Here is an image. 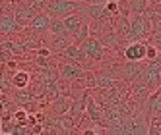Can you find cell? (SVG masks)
<instances>
[{"instance_id":"25","label":"cell","mask_w":161,"mask_h":135,"mask_svg":"<svg viewBox=\"0 0 161 135\" xmlns=\"http://www.w3.org/2000/svg\"><path fill=\"white\" fill-rule=\"evenodd\" d=\"M12 135H27V126H16Z\"/></svg>"},{"instance_id":"14","label":"cell","mask_w":161,"mask_h":135,"mask_svg":"<svg viewBox=\"0 0 161 135\" xmlns=\"http://www.w3.org/2000/svg\"><path fill=\"white\" fill-rule=\"evenodd\" d=\"M70 100H68L66 97H56L53 100V104H51V110L54 112V114H58V116H64L68 110H70Z\"/></svg>"},{"instance_id":"21","label":"cell","mask_w":161,"mask_h":135,"mask_svg":"<svg viewBox=\"0 0 161 135\" xmlns=\"http://www.w3.org/2000/svg\"><path fill=\"white\" fill-rule=\"evenodd\" d=\"M47 4H49V0H29V8H33L37 14H41L47 8Z\"/></svg>"},{"instance_id":"9","label":"cell","mask_w":161,"mask_h":135,"mask_svg":"<svg viewBox=\"0 0 161 135\" xmlns=\"http://www.w3.org/2000/svg\"><path fill=\"white\" fill-rule=\"evenodd\" d=\"M86 18H84V14L82 12H78V14H72V16H68V18H64L62 19V23H64V29H66V33H68V35H74V33L80 29V27H82L84 23H86Z\"/></svg>"},{"instance_id":"2","label":"cell","mask_w":161,"mask_h":135,"mask_svg":"<svg viewBox=\"0 0 161 135\" xmlns=\"http://www.w3.org/2000/svg\"><path fill=\"white\" fill-rule=\"evenodd\" d=\"M80 48H82V52L86 54V58L91 64H93V62H103L105 52H107V48L103 47V42L97 37H87V41H84V44Z\"/></svg>"},{"instance_id":"3","label":"cell","mask_w":161,"mask_h":135,"mask_svg":"<svg viewBox=\"0 0 161 135\" xmlns=\"http://www.w3.org/2000/svg\"><path fill=\"white\" fill-rule=\"evenodd\" d=\"M93 75H95V89H99V91H111L117 85V79H119V75L113 73L109 66L93 72Z\"/></svg>"},{"instance_id":"22","label":"cell","mask_w":161,"mask_h":135,"mask_svg":"<svg viewBox=\"0 0 161 135\" xmlns=\"http://www.w3.org/2000/svg\"><path fill=\"white\" fill-rule=\"evenodd\" d=\"M84 81H86V89H95V75H93V72L84 73Z\"/></svg>"},{"instance_id":"15","label":"cell","mask_w":161,"mask_h":135,"mask_svg":"<svg viewBox=\"0 0 161 135\" xmlns=\"http://www.w3.org/2000/svg\"><path fill=\"white\" fill-rule=\"evenodd\" d=\"M87 37H89V21H86V23L72 35V44H76V47H82L84 41H87Z\"/></svg>"},{"instance_id":"11","label":"cell","mask_w":161,"mask_h":135,"mask_svg":"<svg viewBox=\"0 0 161 135\" xmlns=\"http://www.w3.org/2000/svg\"><path fill=\"white\" fill-rule=\"evenodd\" d=\"M49 42V48L54 52H62L64 48H68L72 44V37L70 35H51V41H47Z\"/></svg>"},{"instance_id":"28","label":"cell","mask_w":161,"mask_h":135,"mask_svg":"<svg viewBox=\"0 0 161 135\" xmlns=\"http://www.w3.org/2000/svg\"><path fill=\"white\" fill-rule=\"evenodd\" d=\"M159 81H161V68H159Z\"/></svg>"},{"instance_id":"4","label":"cell","mask_w":161,"mask_h":135,"mask_svg":"<svg viewBox=\"0 0 161 135\" xmlns=\"http://www.w3.org/2000/svg\"><path fill=\"white\" fill-rule=\"evenodd\" d=\"M21 29L18 27L16 19H14V12L8 14H0V37H8L12 39L16 33H19Z\"/></svg>"},{"instance_id":"18","label":"cell","mask_w":161,"mask_h":135,"mask_svg":"<svg viewBox=\"0 0 161 135\" xmlns=\"http://www.w3.org/2000/svg\"><path fill=\"white\" fill-rule=\"evenodd\" d=\"M14 123L16 126H27V120H29V112L25 110V108H19V110H16L14 112Z\"/></svg>"},{"instance_id":"32","label":"cell","mask_w":161,"mask_h":135,"mask_svg":"<svg viewBox=\"0 0 161 135\" xmlns=\"http://www.w3.org/2000/svg\"><path fill=\"white\" fill-rule=\"evenodd\" d=\"M0 135H4V133H0Z\"/></svg>"},{"instance_id":"6","label":"cell","mask_w":161,"mask_h":135,"mask_svg":"<svg viewBox=\"0 0 161 135\" xmlns=\"http://www.w3.org/2000/svg\"><path fill=\"white\" fill-rule=\"evenodd\" d=\"M126 62H146V42H128L124 47Z\"/></svg>"},{"instance_id":"8","label":"cell","mask_w":161,"mask_h":135,"mask_svg":"<svg viewBox=\"0 0 161 135\" xmlns=\"http://www.w3.org/2000/svg\"><path fill=\"white\" fill-rule=\"evenodd\" d=\"M84 73H86V70H84L82 66L74 64V62L64 60V62L60 64V75L64 77L66 81H76V79H82Z\"/></svg>"},{"instance_id":"17","label":"cell","mask_w":161,"mask_h":135,"mask_svg":"<svg viewBox=\"0 0 161 135\" xmlns=\"http://www.w3.org/2000/svg\"><path fill=\"white\" fill-rule=\"evenodd\" d=\"M49 33H51V35H68V33H66V29H64L62 19H53V18H51Z\"/></svg>"},{"instance_id":"7","label":"cell","mask_w":161,"mask_h":135,"mask_svg":"<svg viewBox=\"0 0 161 135\" xmlns=\"http://www.w3.org/2000/svg\"><path fill=\"white\" fill-rule=\"evenodd\" d=\"M49 25H51V18L45 12H41V14H37L35 18L31 19V23H29L27 29L33 33V35L43 37V35H47V33H49Z\"/></svg>"},{"instance_id":"27","label":"cell","mask_w":161,"mask_h":135,"mask_svg":"<svg viewBox=\"0 0 161 135\" xmlns=\"http://www.w3.org/2000/svg\"><path fill=\"white\" fill-rule=\"evenodd\" d=\"M68 2H82V0H68Z\"/></svg>"},{"instance_id":"19","label":"cell","mask_w":161,"mask_h":135,"mask_svg":"<svg viewBox=\"0 0 161 135\" xmlns=\"http://www.w3.org/2000/svg\"><path fill=\"white\" fill-rule=\"evenodd\" d=\"M117 6H119V12H117L119 18H124V19H130V18H132L130 6H128V2H126V0H119Z\"/></svg>"},{"instance_id":"30","label":"cell","mask_w":161,"mask_h":135,"mask_svg":"<svg viewBox=\"0 0 161 135\" xmlns=\"http://www.w3.org/2000/svg\"><path fill=\"white\" fill-rule=\"evenodd\" d=\"M105 135H113V133H105Z\"/></svg>"},{"instance_id":"26","label":"cell","mask_w":161,"mask_h":135,"mask_svg":"<svg viewBox=\"0 0 161 135\" xmlns=\"http://www.w3.org/2000/svg\"><path fill=\"white\" fill-rule=\"evenodd\" d=\"M149 2H152V4H157V2H161V0H149Z\"/></svg>"},{"instance_id":"31","label":"cell","mask_w":161,"mask_h":135,"mask_svg":"<svg viewBox=\"0 0 161 135\" xmlns=\"http://www.w3.org/2000/svg\"><path fill=\"white\" fill-rule=\"evenodd\" d=\"M0 133H2V128H0Z\"/></svg>"},{"instance_id":"13","label":"cell","mask_w":161,"mask_h":135,"mask_svg":"<svg viewBox=\"0 0 161 135\" xmlns=\"http://www.w3.org/2000/svg\"><path fill=\"white\" fill-rule=\"evenodd\" d=\"M146 102H147V110H149V114H153V116H161V87L147 97Z\"/></svg>"},{"instance_id":"12","label":"cell","mask_w":161,"mask_h":135,"mask_svg":"<svg viewBox=\"0 0 161 135\" xmlns=\"http://www.w3.org/2000/svg\"><path fill=\"white\" fill-rule=\"evenodd\" d=\"M29 85V72L25 70H14L12 72V89L16 91H21Z\"/></svg>"},{"instance_id":"23","label":"cell","mask_w":161,"mask_h":135,"mask_svg":"<svg viewBox=\"0 0 161 135\" xmlns=\"http://www.w3.org/2000/svg\"><path fill=\"white\" fill-rule=\"evenodd\" d=\"M37 54H39V58L47 60V58H51V56H53V50H51L49 47H43V44H41V47L37 48Z\"/></svg>"},{"instance_id":"29","label":"cell","mask_w":161,"mask_h":135,"mask_svg":"<svg viewBox=\"0 0 161 135\" xmlns=\"http://www.w3.org/2000/svg\"><path fill=\"white\" fill-rule=\"evenodd\" d=\"M157 131H159V135H161V126H159V128H157Z\"/></svg>"},{"instance_id":"24","label":"cell","mask_w":161,"mask_h":135,"mask_svg":"<svg viewBox=\"0 0 161 135\" xmlns=\"http://www.w3.org/2000/svg\"><path fill=\"white\" fill-rule=\"evenodd\" d=\"M107 0H82V4L84 6H101V4H105Z\"/></svg>"},{"instance_id":"1","label":"cell","mask_w":161,"mask_h":135,"mask_svg":"<svg viewBox=\"0 0 161 135\" xmlns=\"http://www.w3.org/2000/svg\"><path fill=\"white\" fill-rule=\"evenodd\" d=\"M84 4L82 2H68V0H49L47 8H45V14L53 19H64L72 14L82 12Z\"/></svg>"},{"instance_id":"10","label":"cell","mask_w":161,"mask_h":135,"mask_svg":"<svg viewBox=\"0 0 161 135\" xmlns=\"http://www.w3.org/2000/svg\"><path fill=\"white\" fill-rule=\"evenodd\" d=\"M130 93L134 95V98L142 100V102H146L147 97L152 95V93H149V89H147V85H146V81L142 79V77H138V79H134V81L130 83Z\"/></svg>"},{"instance_id":"16","label":"cell","mask_w":161,"mask_h":135,"mask_svg":"<svg viewBox=\"0 0 161 135\" xmlns=\"http://www.w3.org/2000/svg\"><path fill=\"white\" fill-rule=\"evenodd\" d=\"M130 6L132 16H142L147 12V0H126Z\"/></svg>"},{"instance_id":"5","label":"cell","mask_w":161,"mask_h":135,"mask_svg":"<svg viewBox=\"0 0 161 135\" xmlns=\"http://www.w3.org/2000/svg\"><path fill=\"white\" fill-rule=\"evenodd\" d=\"M119 70H120L119 72V77H122L124 81L132 83L134 79L140 77V73L144 70V62H126V64H120Z\"/></svg>"},{"instance_id":"20","label":"cell","mask_w":161,"mask_h":135,"mask_svg":"<svg viewBox=\"0 0 161 135\" xmlns=\"http://www.w3.org/2000/svg\"><path fill=\"white\" fill-rule=\"evenodd\" d=\"M157 54H159V50H157L155 44H153V42H146V62L155 60V58H157Z\"/></svg>"}]
</instances>
